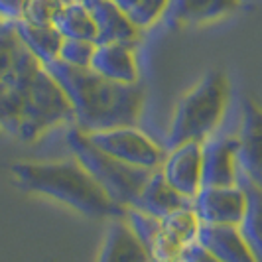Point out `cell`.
Here are the masks:
<instances>
[{
  "mask_svg": "<svg viewBox=\"0 0 262 262\" xmlns=\"http://www.w3.org/2000/svg\"><path fill=\"white\" fill-rule=\"evenodd\" d=\"M73 106L75 126L99 132L134 126L144 106V83H117L95 73L91 67H73L61 59L46 63Z\"/></svg>",
  "mask_w": 262,
  "mask_h": 262,
  "instance_id": "6da1fadb",
  "label": "cell"
},
{
  "mask_svg": "<svg viewBox=\"0 0 262 262\" xmlns=\"http://www.w3.org/2000/svg\"><path fill=\"white\" fill-rule=\"evenodd\" d=\"M12 173L20 185L41 195H50L89 217H124L126 209L115 203L105 189L75 162H16Z\"/></svg>",
  "mask_w": 262,
  "mask_h": 262,
  "instance_id": "7a4b0ae2",
  "label": "cell"
},
{
  "mask_svg": "<svg viewBox=\"0 0 262 262\" xmlns=\"http://www.w3.org/2000/svg\"><path fill=\"white\" fill-rule=\"evenodd\" d=\"M231 97V83L227 73L213 69L191 91L180 99L171 118L168 148L185 142H205L215 134Z\"/></svg>",
  "mask_w": 262,
  "mask_h": 262,
  "instance_id": "3957f363",
  "label": "cell"
},
{
  "mask_svg": "<svg viewBox=\"0 0 262 262\" xmlns=\"http://www.w3.org/2000/svg\"><path fill=\"white\" fill-rule=\"evenodd\" d=\"M67 144L75 154L77 162L93 176V180L105 189V193L124 209L136 205L140 191L150 180L152 170L128 166L115 156L103 152L93 144L87 132L71 128L67 132Z\"/></svg>",
  "mask_w": 262,
  "mask_h": 262,
  "instance_id": "277c9868",
  "label": "cell"
},
{
  "mask_svg": "<svg viewBox=\"0 0 262 262\" xmlns=\"http://www.w3.org/2000/svg\"><path fill=\"white\" fill-rule=\"evenodd\" d=\"M66 120H75L73 106L57 79L43 67L26 95L18 138L32 142Z\"/></svg>",
  "mask_w": 262,
  "mask_h": 262,
  "instance_id": "5b68a950",
  "label": "cell"
},
{
  "mask_svg": "<svg viewBox=\"0 0 262 262\" xmlns=\"http://www.w3.org/2000/svg\"><path fill=\"white\" fill-rule=\"evenodd\" d=\"M87 136L103 152L115 156L128 166L144 168V170H160L168 156V152L162 146L156 144L148 134L134 126H118V128H108V130L87 132Z\"/></svg>",
  "mask_w": 262,
  "mask_h": 262,
  "instance_id": "8992f818",
  "label": "cell"
},
{
  "mask_svg": "<svg viewBox=\"0 0 262 262\" xmlns=\"http://www.w3.org/2000/svg\"><path fill=\"white\" fill-rule=\"evenodd\" d=\"M43 67L46 66L26 46L16 69L10 75L0 79V130L8 132L18 138L26 95L34 79L38 77V73Z\"/></svg>",
  "mask_w": 262,
  "mask_h": 262,
  "instance_id": "52a82bcc",
  "label": "cell"
},
{
  "mask_svg": "<svg viewBox=\"0 0 262 262\" xmlns=\"http://www.w3.org/2000/svg\"><path fill=\"white\" fill-rule=\"evenodd\" d=\"M193 209L203 225L238 227L247 211V193L241 184L201 187L193 197Z\"/></svg>",
  "mask_w": 262,
  "mask_h": 262,
  "instance_id": "ba28073f",
  "label": "cell"
},
{
  "mask_svg": "<svg viewBox=\"0 0 262 262\" xmlns=\"http://www.w3.org/2000/svg\"><path fill=\"white\" fill-rule=\"evenodd\" d=\"M236 134H213L203 142L201 187L235 185L241 178Z\"/></svg>",
  "mask_w": 262,
  "mask_h": 262,
  "instance_id": "9c48e42d",
  "label": "cell"
},
{
  "mask_svg": "<svg viewBox=\"0 0 262 262\" xmlns=\"http://www.w3.org/2000/svg\"><path fill=\"white\" fill-rule=\"evenodd\" d=\"M160 170L173 189L193 201V197L201 189L203 142H185L170 148Z\"/></svg>",
  "mask_w": 262,
  "mask_h": 262,
  "instance_id": "30bf717a",
  "label": "cell"
},
{
  "mask_svg": "<svg viewBox=\"0 0 262 262\" xmlns=\"http://www.w3.org/2000/svg\"><path fill=\"white\" fill-rule=\"evenodd\" d=\"M236 138L241 176L262 187V106L252 99L243 103V117Z\"/></svg>",
  "mask_w": 262,
  "mask_h": 262,
  "instance_id": "8fae6325",
  "label": "cell"
},
{
  "mask_svg": "<svg viewBox=\"0 0 262 262\" xmlns=\"http://www.w3.org/2000/svg\"><path fill=\"white\" fill-rule=\"evenodd\" d=\"M241 4L243 0H168L162 20L170 28L199 26L231 16Z\"/></svg>",
  "mask_w": 262,
  "mask_h": 262,
  "instance_id": "7c38bea8",
  "label": "cell"
},
{
  "mask_svg": "<svg viewBox=\"0 0 262 262\" xmlns=\"http://www.w3.org/2000/svg\"><path fill=\"white\" fill-rule=\"evenodd\" d=\"M97 24V43L120 41L134 46L140 38V28L134 26L128 14L120 10L113 0H81Z\"/></svg>",
  "mask_w": 262,
  "mask_h": 262,
  "instance_id": "4fadbf2b",
  "label": "cell"
},
{
  "mask_svg": "<svg viewBox=\"0 0 262 262\" xmlns=\"http://www.w3.org/2000/svg\"><path fill=\"white\" fill-rule=\"evenodd\" d=\"M99 75L117 81V83H138L140 71L134 46L120 43V41H108V43H97L93 53L91 66Z\"/></svg>",
  "mask_w": 262,
  "mask_h": 262,
  "instance_id": "5bb4252c",
  "label": "cell"
},
{
  "mask_svg": "<svg viewBox=\"0 0 262 262\" xmlns=\"http://www.w3.org/2000/svg\"><path fill=\"white\" fill-rule=\"evenodd\" d=\"M197 243L211 250L221 262H258L247 238L235 225H203L197 231Z\"/></svg>",
  "mask_w": 262,
  "mask_h": 262,
  "instance_id": "9a60e30c",
  "label": "cell"
},
{
  "mask_svg": "<svg viewBox=\"0 0 262 262\" xmlns=\"http://www.w3.org/2000/svg\"><path fill=\"white\" fill-rule=\"evenodd\" d=\"M126 223L130 225V229L134 231V235L140 238V243L144 245L152 260L154 262H178L182 250L176 249L170 243V238L164 233V223L162 219H158L154 215L140 211L136 207L126 209L124 215Z\"/></svg>",
  "mask_w": 262,
  "mask_h": 262,
  "instance_id": "2e32d148",
  "label": "cell"
},
{
  "mask_svg": "<svg viewBox=\"0 0 262 262\" xmlns=\"http://www.w3.org/2000/svg\"><path fill=\"white\" fill-rule=\"evenodd\" d=\"M136 209L146 211L158 219H166L168 215L176 213L185 207H193V201L182 195L178 189H173L168 180L164 178L162 170L152 171L150 180L146 182L144 189L140 191V197L134 205Z\"/></svg>",
  "mask_w": 262,
  "mask_h": 262,
  "instance_id": "e0dca14e",
  "label": "cell"
},
{
  "mask_svg": "<svg viewBox=\"0 0 262 262\" xmlns=\"http://www.w3.org/2000/svg\"><path fill=\"white\" fill-rule=\"evenodd\" d=\"M99 262H154L140 238L134 235L124 217L113 219Z\"/></svg>",
  "mask_w": 262,
  "mask_h": 262,
  "instance_id": "ac0fdd59",
  "label": "cell"
},
{
  "mask_svg": "<svg viewBox=\"0 0 262 262\" xmlns=\"http://www.w3.org/2000/svg\"><path fill=\"white\" fill-rule=\"evenodd\" d=\"M16 28H18L20 38L24 39V43L30 48V52L34 53L43 66L59 57L66 38L55 28V24H32L26 20H18Z\"/></svg>",
  "mask_w": 262,
  "mask_h": 262,
  "instance_id": "d6986e66",
  "label": "cell"
},
{
  "mask_svg": "<svg viewBox=\"0 0 262 262\" xmlns=\"http://www.w3.org/2000/svg\"><path fill=\"white\" fill-rule=\"evenodd\" d=\"M238 184L243 185L247 193V211H245V217L238 225V229L247 238L256 260L262 262V187L252 184L245 176L238 178Z\"/></svg>",
  "mask_w": 262,
  "mask_h": 262,
  "instance_id": "ffe728a7",
  "label": "cell"
},
{
  "mask_svg": "<svg viewBox=\"0 0 262 262\" xmlns=\"http://www.w3.org/2000/svg\"><path fill=\"white\" fill-rule=\"evenodd\" d=\"M55 28L66 39H87L97 43V24L81 0H71L55 18Z\"/></svg>",
  "mask_w": 262,
  "mask_h": 262,
  "instance_id": "44dd1931",
  "label": "cell"
},
{
  "mask_svg": "<svg viewBox=\"0 0 262 262\" xmlns=\"http://www.w3.org/2000/svg\"><path fill=\"white\" fill-rule=\"evenodd\" d=\"M162 223H164L166 236L170 238L171 245L180 250H184L187 245L197 241V231L201 227V221L193 207L176 211V213L168 215L166 219H162Z\"/></svg>",
  "mask_w": 262,
  "mask_h": 262,
  "instance_id": "7402d4cb",
  "label": "cell"
},
{
  "mask_svg": "<svg viewBox=\"0 0 262 262\" xmlns=\"http://www.w3.org/2000/svg\"><path fill=\"white\" fill-rule=\"evenodd\" d=\"M71 0H26L22 20L32 24H55V18Z\"/></svg>",
  "mask_w": 262,
  "mask_h": 262,
  "instance_id": "603a6c76",
  "label": "cell"
},
{
  "mask_svg": "<svg viewBox=\"0 0 262 262\" xmlns=\"http://www.w3.org/2000/svg\"><path fill=\"white\" fill-rule=\"evenodd\" d=\"M97 43L87 41V39H66L61 46L59 57L63 63L73 67H89L91 66L93 53H95Z\"/></svg>",
  "mask_w": 262,
  "mask_h": 262,
  "instance_id": "cb8c5ba5",
  "label": "cell"
},
{
  "mask_svg": "<svg viewBox=\"0 0 262 262\" xmlns=\"http://www.w3.org/2000/svg\"><path fill=\"white\" fill-rule=\"evenodd\" d=\"M166 6H168V0H140L128 12V18L136 28L144 30V28L154 26L158 20L164 18Z\"/></svg>",
  "mask_w": 262,
  "mask_h": 262,
  "instance_id": "d4e9b609",
  "label": "cell"
},
{
  "mask_svg": "<svg viewBox=\"0 0 262 262\" xmlns=\"http://www.w3.org/2000/svg\"><path fill=\"white\" fill-rule=\"evenodd\" d=\"M178 262H221L211 250H207L203 245H199L197 241H193L191 245H187L182 254H180V260Z\"/></svg>",
  "mask_w": 262,
  "mask_h": 262,
  "instance_id": "484cf974",
  "label": "cell"
},
{
  "mask_svg": "<svg viewBox=\"0 0 262 262\" xmlns=\"http://www.w3.org/2000/svg\"><path fill=\"white\" fill-rule=\"evenodd\" d=\"M26 0H0V20L18 22L22 20Z\"/></svg>",
  "mask_w": 262,
  "mask_h": 262,
  "instance_id": "4316f807",
  "label": "cell"
},
{
  "mask_svg": "<svg viewBox=\"0 0 262 262\" xmlns=\"http://www.w3.org/2000/svg\"><path fill=\"white\" fill-rule=\"evenodd\" d=\"M113 2L117 4L120 10H124V12L128 14L132 10V8H134V6H136V4L140 2V0H113Z\"/></svg>",
  "mask_w": 262,
  "mask_h": 262,
  "instance_id": "83f0119b",
  "label": "cell"
}]
</instances>
